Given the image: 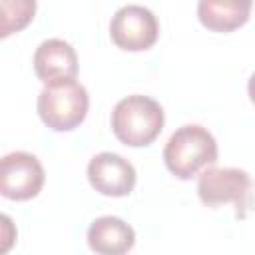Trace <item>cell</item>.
<instances>
[{
    "mask_svg": "<svg viewBox=\"0 0 255 255\" xmlns=\"http://www.w3.org/2000/svg\"><path fill=\"white\" fill-rule=\"evenodd\" d=\"M165 167L177 179H191L217 161V141L213 133L199 124L177 128L163 147Z\"/></svg>",
    "mask_w": 255,
    "mask_h": 255,
    "instance_id": "6da1fadb",
    "label": "cell"
},
{
    "mask_svg": "<svg viewBox=\"0 0 255 255\" xmlns=\"http://www.w3.org/2000/svg\"><path fill=\"white\" fill-rule=\"evenodd\" d=\"M163 108L149 96L131 94L122 98L112 112L114 135L129 147H145L163 129Z\"/></svg>",
    "mask_w": 255,
    "mask_h": 255,
    "instance_id": "7a4b0ae2",
    "label": "cell"
},
{
    "mask_svg": "<svg viewBox=\"0 0 255 255\" xmlns=\"http://www.w3.org/2000/svg\"><path fill=\"white\" fill-rule=\"evenodd\" d=\"M38 116L54 131H72L88 116L90 96L88 90L74 82L44 86L38 94Z\"/></svg>",
    "mask_w": 255,
    "mask_h": 255,
    "instance_id": "3957f363",
    "label": "cell"
},
{
    "mask_svg": "<svg viewBox=\"0 0 255 255\" xmlns=\"http://www.w3.org/2000/svg\"><path fill=\"white\" fill-rule=\"evenodd\" d=\"M197 195L207 207L235 203L237 211L249 207L251 175L239 167H207L199 173Z\"/></svg>",
    "mask_w": 255,
    "mask_h": 255,
    "instance_id": "277c9868",
    "label": "cell"
},
{
    "mask_svg": "<svg viewBox=\"0 0 255 255\" xmlns=\"http://www.w3.org/2000/svg\"><path fill=\"white\" fill-rule=\"evenodd\" d=\"M44 167L34 153L12 151L0 157V195L12 201H28L44 187Z\"/></svg>",
    "mask_w": 255,
    "mask_h": 255,
    "instance_id": "5b68a950",
    "label": "cell"
},
{
    "mask_svg": "<svg viewBox=\"0 0 255 255\" xmlns=\"http://www.w3.org/2000/svg\"><path fill=\"white\" fill-rule=\"evenodd\" d=\"M110 36L118 48L126 52H141L157 42L159 24L149 8L126 4L112 16Z\"/></svg>",
    "mask_w": 255,
    "mask_h": 255,
    "instance_id": "8992f818",
    "label": "cell"
},
{
    "mask_svg": "<svg viewBox=\"0 0 255 255\" xmlns=\"http://www.w3.org/2000/svg\"><path fill=\"white\" fill-rule=\"evenodd\" d=\"M135 167L124 155L114 151L96 153L88 163L90 185L108 197H126L135 187Z\"/></svg>",
    "mask_w": 255,
    "mask_h": 255,
    "instance_id": "52a82bcc",
    "label": "cell"
},
{
    "mask_svg": "<svg viewBox=\"0 0 255 255\" xmlns=\"http://www.w3.org/2000/svg\"><path fill=\"white\" fill-rule=\"evenodd\" d=\"M34 72L44 86L74 82L78 76V54L66 40L48 38L34 52Z\"/></svg>",
    "mask_w": 255,
    "mask_h": 255,
    "instance_id": "ba28073f",
    "label": "cell"
},
{
    "mask_svg": "<svg viewBox=\"0 0 255 255\" xmlns=\"http://www.w3.org/2000/svg\"><path fill=\"white\" fill-rule=\"evenodd\" d=\"M135 243V231L116 215H102L88 227V245L96 255H126Z\"/></svg>",
    "mask_w": 255,
    "mask_h": 255,
    "instance_id": "9c48e42d",
    "label": "cell"
},
{
    "mask_svg": "<svg viewBox=\"0 0 255 255\" xmlns=\"http://www.w3.org/2000/svg\"><path fill=\"white\" fill-rule=\"evenodd\" d=\"M251 8L249 0H201L197 4V18L213 32H231L249 20Z\"/></svg>",
    "mask_w": 255,
    "mask_h": 255,
    "instance_id": "30bf717a",
    "label": "cell"
},
{
    "mask_svg": "<svg viewBox=\"0 0 255 255\" xmlns=\"http://www.w3.org/2000/svg\"><path fill=\"white\" fill-rule=\"evenodd\" d=\"M36 14L34 0H0V40L24 30Z\"/></svg>",
    "mask_w": 255,
    "mask_h": 255,
    "instance_id": "8fae6325",
    "label": "cell"
},
{
    "mask_svg": "<svg viewBox=\"0 0 255 255\" xmlns=\"http://www.w3.org/2000/svg\"><path fill=\"white\" fill-rule=\"evenodd\" d=\"M16 239H18V229L14 219L6 213H0V255L10 253L12 247L16 245Z\"/></svg>",
    "mask_w": 255,
    "mask_h": 255,
    "instance_id": "7c38bea8",
    "label": "cell"
}]
</instances>
